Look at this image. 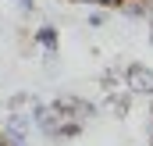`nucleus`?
Masks as SVG:
<instances>
[{"mask_svg": "<svg viewBox=\"0 0 153 146\" xmlns=\"http://www.w3.org/2000/svg\"><path fill=\"white\" fill-rule=\"evenodd\" d=\"M50 107L57 110L64 121H93L96 118V104H89V100H82V96H61V100H53Z\"/></svg>", "mask_w": 153, "mask_h": 146, "instance_id": "obj_1", "label": "nucleus"}, {"mask_svg": "<svg viewBox=\"0 0 153 146\" xmlns=\"http://www.w3.org/2000/svg\"><path fill=\"white\" fill-rule=\"evenodd\" d=\"M125 86H128V93H153V72L146 64L132 61L125 68Z\"/></svg>", "mask_w": 153, "mask_h": 146, "instance_id": "obj_2", "label": "nucleus"}, {"mask_svg": "<svg viewBox=\"0 0 153 146\" xmlns=\"http://www.w3.org/2000/svg\"><path fill=\"white\" fill-rule=\"evenodd\" d=\"M32 121L39 125V132H43V136H50V139H53V132H57V125H61L64 118H61L53 107H43V104H39V107L32 110Z\"/></svg>", "mask_w": 153, "mask_h": 146, "instance_id": "obj_3", "label": "nucleus"}, {"mask_svg": "<svg viewBox=\"0 0 153 146\" xmlns=\"http://www.w3.org/2000/svg\"><path fill=\"white\" fill-rule=\"evenodd\" d=\"M36 43L46 50V54H57V29H53V25H43V29L36 32Z\"/></svg>", "mask_w": 153, "mask_h": 146, "instance_id": "obj_4", "label": "nucleus"}, {"mask_svg": "<svg viewBox=\"0 0 153 146\" xmlns=\"http://www.w3.org/2000/svg\"><path fill=\"white\" fill-rule=\"evenodd\" d=\"M121 11H125L132 22H139V18H146V11H150V0H125V4H121Z\"/></svg>", "mask_w": 153, "mask_h": 146, "instance_id": "obj_5", "label": "nucleus"}, {"mask_svg": "<svg viewBox=\"0 0 153 146\" xmlns=\"http://www.w3.org/2000/svg\"><path fill=\"white\" fill-rule=\"evenodd\" d=\"M78 136H82V121H61L53 132V139H78Z\"/></svg>", "mask_w": 153, "mask_h": 146, "instance_id": "obj_6", "label": "nucleus"}, {"mask_svg": "<svg viewBox=\"0 0 153 146\" xmlns=\"http://www.w3.org/2000/svg\"><path fill=\"white\" fill-rule=\"evenodd\" d=\"M111 104H114V114H117V118H125V114H128V104H132V96H128V93H117Z\"/></svg>", "mask_w": 153, "mask_h": 146, "instance_id": "obj_7", "label": "nucleus"}, {"mask_svg": "<svg viewBox=\"0 0 153 146\" xmlns=\"http://www.w3.org/2000/svg\"><path fill=\"white\" fill-rule=\"evenodd\" d=\"M22 104H29V93H14L7 107H11V110H18V107H22Z\"/></svg>", "mask_w": 153, "mask_h": 146, "instance_id": "obj_8", "label": "nucleus"}, {"mask_svg": "<svg viewBox=\"0 0 153 146\" xmlns=\"http://www.w3.org/2000/svg\"><path fill=\"white\" fill-rule=\"evenodd\" d=\"M103 22H107V18H103V11H93V14H89V25H93V29H100Z\"/></svg>", "mask_w": 153, "mask_h": 146, "instance_id": "obj_9", "label": "nucleus"}, {"mask_svg": "<svg viewBox=\"0 0 153 146\" xmlns=\"http://www.w3.org/2000/svg\"><path fill=\"white\" fill-rule=\"evenodd\" d=\"M100 86H103V89H117V78H114V72H111V75H103V78H100Z\"/></svg>", "mask_w": 153, "mask_h": 146, "instance_id": "obj_10", "label": "nucleus"}, {"mask_svg": "<svg viewBox=\"0 0 153 146\" xmlns=\"http://www.w3.org/2000/svg\"><path fill=\"white\" fill-rule=\"evenodd\" d=\"M93 4H96V7H103V11H107V7H121V4H125V0H93Z\"/></svg>", "mask_w": 153, "mask_h": 146, "instance_id": "obj_11", "label": "nucleus"}, {"mask_svg": "<svg viewBox=\"0 0 153 146\" xmlns=\"http://www.w3.org/2000/svg\"><path fill=\"white\" fill-rule=\"evenodd\" d=\"M150 146H153V136H150Z\"/></svg>", "mask_w": 153, "mask_h": 146, "instance_id": "obj_12", "label": "nucleus"}, {"mask_svg": "<svg viewBox=\"0 0 153 146\" xmlns=\"http://www.w3.org/2000/svg\"><path fill=\"white\" fill-rule=\"evenodd\" d=\"M150 4H153V0H150Z\"/></svg>", "mask_w": 153, "mask_h": 146, "instance_id": "obj_13", "label": "nucleus"}]
</instances>
